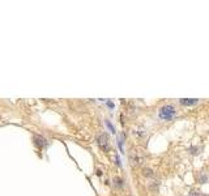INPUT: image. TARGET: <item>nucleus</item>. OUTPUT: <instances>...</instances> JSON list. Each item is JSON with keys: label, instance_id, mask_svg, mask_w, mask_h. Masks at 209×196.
Wrapping results in <instances>:
<instances>
[{"label": "nucleus", "instance_id": "obj_1", "mask_svg": "<svg viewBox=\"0 0 209 196\" xmlns=\"http://www.w3.org/2000/svg\"><path fill=\"white\" fill-rule=\"evenodd\" d=\"M145 161V154L142 153L141 150H132L131 153H129V162H131V166L132 167H138V166H141L142 162Z\"/></svg>", "mask_w": 209, "mask_h": 196}, {"label": "nucleus", "instance_id": "obj_2", "mask_svg": "<svg viewBox=\"0 0 209 196\" xmlns=\"http://www.w3.org/2000/svg\"><path fill=\"white\" fill-rule=\"evenodd\" d=\"M175 117V109L171 105H166L160 110V118L163 120H170Z\"/></svg>", "mask_w": 209, "mask_h": 196}, {"label": "nucleus", "instance_id": "obj_3", "mask_svg": "<svg viewBox=\"0 0 209 196\" xmlns=\"http://www.w3.org/2000/svg\"><path fill=\"white\" fill-rule=\"evenodd\" d=\"M98 145L102 150H104V152L108 150V137L106 133H102V135L98 137Z\"/></svg>", "mask_w": 209, "mask_h": 196}, {"label": "nucleus", "instance_id": "obj_4", "mask_svg": "<svg viewBox=\"0 0 209 196\" xmlns=\"http://www.w3.org/2000/svg\"><path fill=\"white\" fill-rule=\"evenodd\" d=\"M34 143H35V145L39 147V148H42V147L46 145V140H45L43 137H41V136H34Z\"/></svg>", "mask_w": 209, "mask_h": 196}, {"label": "nucleus", "instance_id": "obj_5", "mask_svg": "<svg viewBox=\"0 0 209 196\" xmlns=\"http://www.w3.org/2000/svg\"><path fill=\"white\" fill-rule=\"evenodd\" d=\"M180 103L184 106H191V105L199 103V99H180Z\"/></svg>", "mask_w": 209, "mask_h": 196}, {"label": "nucleus", "instance_id": "obj_6", "mask_svg": "<svg viewBox=\"0 0 209 196\" xmlns=\"http://www.w3.org/2000/svg\"><path fill=\"white\" fill-rule=\"evenodd\" d=\"M142 175H144V177H153L154 173L152 169H144V170H142Z\"/></svg>", "mask_w": 209, "mask_h": 196}, {"label": "nucleus", "instance_id": "obj_7", "mask_svg": "<svg viewBox=\"0 0 209 196\" xmlns=\"http://www.w3.org/2000/svg\"><path fill=\"white\" fill-rule=\"evenodd\" d=\"M199 195H200V193H197V192H195V191H192L190 196H199Z\"/></svg>", "mask_w": 209, "mask_h": 196}]
</instances>
